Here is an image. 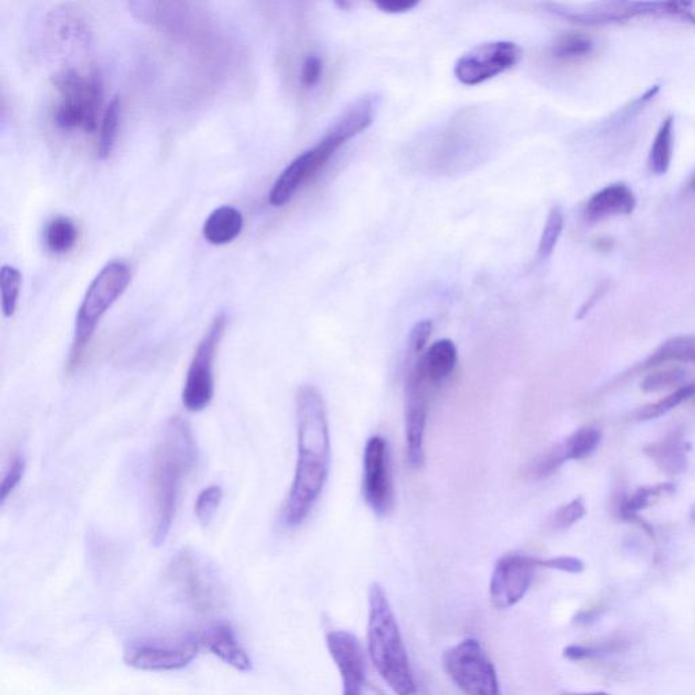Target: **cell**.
I'll use <instances>...</instances> for the list:
<instances>
[{"instance_id":"6da1fadb","label":"cell","mask_w":695,"mask_h":695,"mask_svg":"<svg viewBox=\"0 0 695 695\" xmlns=\"http://www.w3.org/2000/svg\"><path fill=\"white\" fill-rule=\"evenodd\" d=\"M298 461L280 519L288 529L302 526L313 512L329 477L330 432L324 397L317 387L300 386L296 394Z\"/></svg>"},{"instance_id":"7a4b0ae2","label":"cell","mask_w":695,"mask_h":695,"mask_svg":"<svg viewBox=\"0 0 695 695\" xmlns=\"http://www.w3.org/2000/svg\"><path fill=\"white\" fill-rule=\"evenodd\" d=\"M199 448L191 424L180 416L167 421L155 444L148 473L150 539L161 546L169 537L186 480L195 470Z\"/></svg>"},{"instance_id":"3957f363","label":"cell","mask_w":695,"mask_h":695,"mask_svg":"<svg viewBox=\"0 0 695 695\" xmlns=\"http://www.w3.org/2000/svg\"><path fill=\"white\" fill-rule=\"evenodd\" d=\"M367 644L372 664L394 694L415 695V676L400 626L385 590L378 583L368 588Z\"/></svg>"},{"instance_id":"277c9868","label":"cell","mask_w":695,"mask_h":695,"mask_svg":"<svg viewBox=\"0 0 695 695\" xmlns=\"http://www.w3.org/2000/svg\"><path fill=\"white\" fill-rule=\"evenodd\" d=\"M131 277V268L127 262L115 260L108 262L91 281L75 321L74 338H72L67 362L68 374H74L82 366L87 348L96 334L102 317L127 290Z\"/></svg>"},{"instance_id":"5b68a950","label":"cell","mask_w":695,"mask_h":695,"mask_svg":"<svg viewBox=\"0 0 695 695\" xmlns=\"http://www.w3.org/2000/svg\"><path fill=\"white\" fill-rule=\"evenodd\" d=\"M60 91V102L55 112L56 124L63 129H83L93 132L97 128L102 104L100 75H81L75 70H64L55 79Z\"/></svg>"},{"instance_id":"8992f818","label":"cell","mask_w":695,"mask_h":695,"mask_svg":"<svg viewBox=\"0 0 695 695\" xmlns=\"http://www.w3.org/2000/svg\"><path fill=\"white\" fill-rule=\"evenodd\" d=\"M227 315H216L193 353L182 389V404L188 412H201L215 397V362L226 333Z\"/></svg>"},{"instance_id":"52a82bcc","label":"cell","mask_w":695,"mask_h":695,"mask_svg":"<svg viewBox=\"0 0 695 695\" xmlns=\"http://www.w3.org/2000/svg\"><path fill=\"white\" fill-rule=\"evenodd\" d=\"M448 678L465 695H501L495 666L481 644L466 638L443 655Z\"/></svg>"},{"instance_id":"ba28073f","label":"cell","mask_w":695,"mask_h":695,"mask_svg":"<svg viewBox=\"0 0 695 695\" xmlns=\"http://www.w3.org/2000/svg\"><path fill=\"white\" fill-rule=\"evenodd\" d=\"M178 596L186 605L200 613L215 610L220 599V588L215 573L192 549H182L170 561L166 572Z\"/></svg>"},{"instance_id":"9c48e42d","label":"cell","mask_w":695,"mask_h":695,"mask_svg":"<svg viewBox=\"0 0 695 695\" xmlns=\"http://www.w3.org/2000/svg\"><path fill=\"white\" fill-rule=\"evenodd\" d=\"M363 496L379 518H386L396 505L389 444L382 436L367 440L363 455Z\"/></svg>"},{"instance_id":"30bf717a","label":"cell","mask_w":695,"mask_h":695,"mask_svg":"<svg viewBox=\"0 0 695 695\" xmlns=\"http://www.w3.org/2000/svg\"><path fill=\"white\" fill-rule=\"evenodd\" d=\"M523 49L512 41H491L473 48L455 63L454 75L462 85L478 86L518 66Z\"/></svg>"},{"instance_id":"8fae6325","label":"cell","mask_w":695,"mask_h":695,"mask_svg":"<svg viewBox=\"0 0 695 695\" xmlns=\"http://www.w3.org/2000/svg\"><path fill=\"white\" fill-rule=\"evenodd\" d=\"M541 568V560L524 554H505L496 562L491 577L489 594L497 610L511 609L518 605Z\"/></svg>"},{"instance_id":"7c38bea8","label":"cell","mask_w":695,"mask_h":695,"mask_svg":"<svg viewBox=\"0 0 695 695\" xmlns=\"http://www.w3.org/2000/svg\"><path fill=\"white\" fill-rule=\"evenodd\" d=\"M431 386L410 371L406 375L405 431L406 453L410 466L420 469L424 465V435L427 427Z\"/></svg>"},{"instance_id":"4fadbf2b","label":"cell","mask_w":695,"mask_h":695,"mask_svg":"<svg viewBox=\"0 0 695 695\" xmlns=\"http://www.w3.org/2000/svg\"><path fill=\"white\" fill-rule=\"evenodd\" d=\"M336 151L337 148L329 140L322 138L317 146L296 157L277 178L269 193V203L275 207L286 205L307 181L324 169Z\"/></svg>"},{"instance_id":"5bb4252c","label":"cell","mask_w":695,"mask_h":695,"mask_svg":"<svg viewBox=\"0 0 695 695\" xmlns=\"http://www.w3.org/2000/svg\"><path fill=\"white\" fill-rule=\"evenodd\" d=\"M199 640L177 645L138 644L125 652L127 666L142 671H176L189 666L200 651Z\"/></svg>"},{"instance_id":"9a60e30c","label":"cell","mask_w":695,"mask_h":695,"mask_svg":"<svg viewBox=\"0 0 695 695\" xmlns=\"http://www.w3.org/2000/svg\"><path fill=\"white\" fill-rule=\"evenodd\" d=\"M326 643L343 678V695H363L366 662L358 638L345 630H333L328 634Z\"/></svg>"},{"instance_id":"2e32d148","label":"cell","mask_w":695,"mask_h":695,"mask_svg":"<svg viewBox=\"0 0 695 695\" xmlns=\"http://www.w3.org/2000/svg\"><path fill=\"white\" fill-rule=\"evenodd\" d=\"M377 108L378 98L372 94L358 98V100L351 102L337 117L324 138L328 139L334 147L344 146L345 143L362 134L374 123Z\"/></svg>"},{"instance_id":"e0dca14e","label":"cell","mask_w":695,"mask_h":695,"mask_svg":"<svg viewBox=\"0 0 695 695\" xmlns=\"http://www.w3.org/2000/svg\"><path fill=\"white\" fill-rule=\"evenodd\" d=\"M458 363V351L453 341L448 338L436 341L419 355L410 371L428 383L432 389H438L446 379L451 377Z\"/></svg>"},{"instance_id":"ac0fdd59","label":"cell","mask_w":695,"mask_h":695,"mask_svg":"<svg viewBox=\"0 0 695 695\" xmlns=\"http://www.w3.org/2000/svg\"><path fill=\"white\" fill-rule=\"evenodd\" d=\"M636 197L625 184H613L596 192L586 204V218L598 222L613 216L630 215L636 208Z\"/></svg>"},{"instance_id":"d6986e66","label":"cell","mask_w":695,"mask_h":695,"mask_svg":"<svg viewBox=\"0 0 695 695\" xmlns=\"http://www.w3.org/2000/svg\"><path fill=\"white\" fill-rule=\"evenodd\" d=\"M197 640H199L201 648L214 653L231 667L237 668L239 671L252 670V660L238 644L234 630L229 625H219L208 629Z\"/></svg>"},{"instance_id":"ffe728a7","label":"cell","mask_w":695,"mask_h":695,"mask_svg":"<svg viewBox=\"0 0 695 695\" xmlns=\"http://www.w3.org/2000/svg\"><path fill=\"white\" fill-rule=\"evenodd\" d=\"M243 218L241 212L234 207L223 205L216 208L203 227L204 238L212 245H226L233 242L241 234Z\"/></svg>"},{"instance_id":"44dd1931","label":"cell","mask_w":695,"mask_h":695,"mask_svg":"<svg viewBox=\"0 0 695 695\" xmlns=\"http://www.w3.org/2000/svg\"><path fill=\"white\" fill-rule=\"evenodd\" d=\"M686 443L679 434H672L662 442L651 444L645 448V454L655 461L662 472L679 474L686 469Z\"/></svg>"},{"instance_id":"7402d4cb","label":"cell","mask_w":695,"mask_h":695,"mask_svg":"<svg viewBox=\"0 0 695 695\" xmlns=\"http://www.w3.org/2000/svg\"><path fill=\"white\" fill-rule=\"evenodd\" d=\"M674 125V117H666L653 140L649 166L656 176H664L670 169L672 148H674Z\"/></svg>"},{"instance_id":"603a6c76","label":"cell","mask_w":695,"mask_h":695,"mask_svg":"<svg viewBox=\"0 0 695 695\" xmlns=\"http://www.w3.org/2000/svg\"><path fill=\"white\" fill-rule=\"evenodd\" d=\"M671 362L695 364V336L675 337L666 341L653 353L647 367Z\"/></svg>"},{"instance_id":"cb8c5ba5","label":"cell","mask_w":695,"mask_h":695,"mask_svg":"<svg viewBox=\"0 0 695 695\" xmlns=\"http://www.w3.org/2000/svg\"><path fill=\"white\" fill-rule=\"evenodd\" d=\"M45 246L53 254H64L74 248L78 239L75 223L66 216H58L48 223L44 234Z\"/></svg>"},{"instance_id":"d4e9b609","label":"cell","mask_w":695,"mask_h":695,"mask_svg":"<svg viewBox=\"0 0 695 695\" xmlns=\"http://www.w3.org/2000/svg\"><path fill=\"white\" fill-rule=\"evenodd\" d=\"M569 461L565 444H557L545 453L539 454L526 466L523 474L527 480L537 481L552 476L565 462Z\"/></svg>"},{"instance_id":"484cf974","label":"cell","mask_w":695,"mask_h":695,"mask_svg":"<svg viewBox=\"0 0 695 695\" xmlns=\"http://www.w3.org/2000/svg\"><path fill=\"white\" fill-rule=\"evenodd\" d=\"M594 51V41L587 34L567 33L561 36L552 47L554 59L561 62H576L587 58Z\"/></svg>"},{"instance_id":"4316f807","label":"cell","mask_w":695,"mask_h":695,"mask_svg":"<svg viewBox=\"0 0 695 695\" xmlns=\"http://www.w3.org/2000/svg\"><path fill=\"white\" fill-rule=\"evenodd\" d=\"M120 98L115 97L109 102L101 124L100 143H98V158H108L115 147L117 129L120 123Z\"/></svg>"},{"instance_id":"83f0119b","label":"cell","mask_w":695,"mask_h":695,"mask_svg":"<svg viewBox=\"0 0 695 695\" xmlns=\"http://www.w3.org/2000/svg\"><path fill=\"white\" fill-rule=\"evenodd\" d=\"M21 283V272L11 265H3L0 271V290H2V311L6 318L13 317L17 310Z\"/></svg>"},{"instance_id":"f1b7e54d","label":"cell","mask_w":695,"mask_h":695,"mask_svg":"<svg viewBox=\"0 0 695 695\" xmlns=\"http://www.w3.org/2000/svg\"><path fill=\"white\" fill-rule=\"evenodd\" d=\"M562 230H564V214H562L561 207L554 205L549 212L548 219H546L545 227H543L541 242L538 246L539 260L545 261L546 258L552 256Z\"/></svg>"},{"instance_id":"f546056e","label":"cell","mask_w":695,"mask_h":695,"mask_svg":"<svg viewBox=\"0 0 695 695\" xmlns=\"http://www.w3.org/2000/svg\"><path fill=\"white\" fill-rule=\"evenodd\" d=\"M695 396V385L682 386L681 389L675 391V393L670 394V396L664 398V400L656 402V404L645 406V408L638 410L637 420L638 421H648L657 419V417L664 416L670 410L675 409L676 406L681 405L683 401L690 400L691 397Z\"/></svg>"},{"instance_id":"4dcf8cb0","label":"cell","mask_w":695,"mask_h":695,"mask_svg":"<svg viewBox=\"0 0 695 695\" xmlns=\"http://www.w3.org/2000/svg\"><path fill=\"white\" fill-rule=\"evenodd\" d=\"M600 443V432L596 428L579 429L571 438L565 440L569 459H584L595 453Z\"/></svg>"},{"instance_id":"1f68e13d","label":"cell","mask_w":695,"mask_h":695,"mask_svg":"<svg viewBox=\"0 0 695 695\" xmlns=\"http://www.w3.org/2000/svg\"><path fill=\"white\" fill-rule=\"evenodd\" d=\"M223 500V489L219 485H211L208 488L203 489L200 492L199 497H197L195 505V514L197 520L203 526H208L215 518L216 512H218L220 504Z\"/></svg>"},{"instance_id":"d6a6232c","label":"cell","mask_w":695,"mask_h":695,"mask_svg":"<svg viewBox=\"0 0 695 695\" xmlns=\"http://www.w3.org/2000/svg\"><path fill=\"white\" fill-rule=\"evenodd\" d=\"M25 472V458L20 454L14 455V457L10 459L9 465L5 467L2 482H0V503L5 504L7 499L13 495L15 489L20 486Z\"/></svg>"},{"instance_id":"836d02e7","label":"cell","mask_w":695,"mask_h":695,"mask_svg":"<svg viewBox=\"0 0 695 695\" xmlns=\"http://www.w3.org/2000/svg\"><path fill=\"white\" fill-rule=\"evenodd\" d=\"M686 378V371L682 368H674V370H666L655 372V374L648 375L643 382V390L647 393H659V391H664L672 389L674 386H679Z\"/></svg>"},{"instance_id":"e575fe53","label":"cell","mask_w":695,"mask_h":695,"mask_svg":"<svg viewBox=\"0 0 695 695\" xmlns=\"http://www.w3.org/2000/svg\"><path fill=\"white\" fill-rule=\"evenodd\" d=\"M672 491H674V488H672L671 485H660L656 486V488L640 489V491L636 492V495H634L632 499L626 500L624 505H622V515H624V518L629 520L636 518L638 511L644 510L645 507H648L649 501H651L652 497L660 496L663 495V493H670Z\"/></svg>"},{"instance_id":"d590c367","label":"cell","mask_w":695,"mask_h":695,"mask_svg":"<svg viewBox=\"0 0 695 695\" xmlns=\"http://www.w3.org/2000/svg\"><path fill=\"white\" fill-rule=\"evenodd\" d=\"M584 515H586V507H584L583 500H573L571 503L558 508L552 518V527L556 530L569 529L573 524L579 522Z\"/></svg>"},{"instance_id":"8d00e7d4","label":"cell","mask_w":695,"mask_h":695,"mask_svg":"<svg viewBox=\"0 0 695 695\" xmlns=\"http://www.w3.org/2000/svg\"><path fill=\"white\" fill-rule=\"evenodd\" d=\"M324 72V62L318 55L307 56L300 68V83L305 87L317 86Z\"/></svg>"},{"instance_id":"74e56055","label":"cell","mask_w":695,"mask_h":695,"mask_svg":"<svg viewBox=\"0 0 695 695\" xmlns=\"http://www.w3.org/2000/svg\"><path fill=\"white\" fill-rule=\"evenodd\" d=\"M432 322L428 319L417 322L409 334V349L413 355H421L427 345L428 338L431 337Z\"/></svg>"},{"instance_id":"f35d334b","label":"cell","mask_w":695,"mask_h":695,"mask_svg":"<svg viewBox=\"0 0 695 695\" xmlns=\"http://www.w3.org/2000/svg\"><path fill=\"white\" fill-rule=\"evenodd\" d=\"M541 568L556 569V571L568 573H581L584 571V564L579 558L562 556L541 560Z\"/></svg>"},{"instance_id":"ab89813d","label":"cell","mask_w":695,"mask_h":695,"mask_svg":"<svg viewBox=\"0 0 695 695\" xmlns=\"http://www.w3.org/2000/svg\"><path fill=\"white\" fill-rule=\"evenodd\" d=\"M375 6L383 13L405 14L419 6V2L416 0H381V2L375 3Z\"/></svg>"},{"instance_id":"60d3db41","label":"cell","mask_w":695,"mask_h":695,"mask_svg":"<svg viewBox=\"0 0 695 695\" xmlns=\"http://www.w3.org/2000/svg\"><path fill=\"white\" fill-rule=\"evenodd\" d=\"M598 655V651L590 647H581V645H571L564 651V656L573 662H579V660L590 659L592 656Z\"/></svg>"},{"instance_id":"b9f144b4","label":"cell","mask_w":695,"mask_h":695,"mask_svg":"<svg viewBox=\"0 0 695 695\" xmlns=\"http://www.w3.org/2000/svg\"><path fill=\"white\" fill-rule=\"evenodd\" d=\"M676 17L695 25V6L693 3L678 2V15Z\"/></svg>"},{"instance_id":"7bdbcfd3","label":"cell","mask_w":695,"mask_h":695,"mask_svg":"<svg viewBox=\"0 0 695 695\" xmlns=\"http://www.w3.org/2000/svg\"><path fill=\"white\" fill-rule=\"evenodd\" d=\"M606 288L607 286L600 287L598 288V290L594 292V295L591 296L590 300H588L586 305L583 306V309L580 310L579 318H583L584 315H586L588 311H590L591 307H594L595 303L598 302L600 296L605 295Z\"/></svg>"},{"instance_id":"ee69618b","label":"cell","mask_w":695,"mask_h":695,"mask_svg":"<svg viewBox=\"0 0 695 695\" xmlns=\"http://www.w3.org/2000/svg\"><path fill=\"white\" fill-rule=\"evenodd\" d=\"M596 248L599 250H609L611 248V243H609L607 239H599L598 243H596Z\"/></svg>"},{"instance_id":"f6af8a7d","label":"cell","mask_w":695,"mask_h":695,"mask_svg":"<svg viewBox=\"0 0 695 695\" xmlns=\"http://www.w3.org/2000/svg\"><path fill=\"white\" fill-rule=\"evenodd\" d=\"M336 5L340 7V9L347 10L348 7H351V3L347 2H337Z\"/></svg>"},{"instance_id":"bcb514c9","label":"cell","mask_w":695,"mask_h":695,"mask_svg":"<svg viewBox=\"0 0 695 695\" xmlns=\"http://www.w3.org/2000/svg\"><path fill=\"white\" fill-rule=\"evenodd\" d=\"M689 189L691 192L695 193V176L691 178L690 184H689Z\"/></svg>"},{"instance_id":"7dc6e473","label":"cell","mask_w":695,"mask_h":695,"mask_svg":"<svg viewBox=\"0 0 695 695\" xmlns=\"http://www.w3.org/2000/svg\"><path fill=\"white\" fill-rule=\"evenodd\" d=\"M567 695H610V694H607V693H600V691H599V693H588V694H567Z\"/></svg>"}]
</instances>
